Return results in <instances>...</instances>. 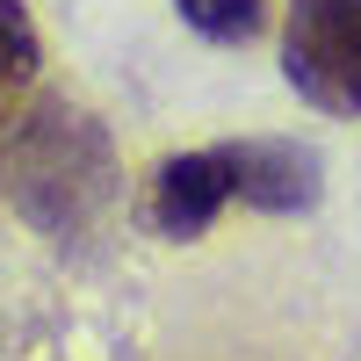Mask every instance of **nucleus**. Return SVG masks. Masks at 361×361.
<instances>
[{"instance_id": "f257e3e1", "label": "nucleus", "mask_w": 361, "mask_h": 361, "mask_svg": "<svg viewBox=\"0 0 361 361\" xmlns=\"http://www.w3.org/2000/svg\"><path fill=\"white\" fill-rule=\"evenodd\" d=\"M0 195L44 238H87L116 202V145L94 116L51 102L0 145Z\"/></svg>"}, {"instance_id": "f03ea898", "label": "nucleus", "mask_w": 361, "mask_h": 361, "mask_svg": "<svg viewBox=\"0 0 361 361\" xmlns=\"http://www.w3.org/2000/svg\"><path fill=\"white\" fill-rule=\"evenodd\" d=\"M282 73L325 116H361V0H296L282 29Z\"/></svg>"}, {"instance_id": "7ed1b4c3", "label": "nucleus", "mask_w": 361, "mask_h": 361, "mask_svg": "<svg viewBox=\"0 0 361 361\" xmlns=\"http://www.w3.org/2000/svg\"><path fill=\"white\" fill-rule=\"evenodd\" d=\"M217 159L231 173V202H253L267 217H296L325 195V166L296 137H238V145H217Z\"/></svg>"}, {"instance_id": "20e7f679", "label": "nucleus", "mask_w": 361, "mask_h": 361, "mask_svg": "<svg viewBox=\"0 0 361 361\" xmlns=\"http://www.w3.org/2000/svg\"><path fill=\"white\" fill-rule=\"evenodd\" d=\"M224 202H231V173L217 159V145L209 152H180L152 173V224L166 238H202L224 217Z\"/></svg>"}, {"instance_id": "39448f33", "label": "nucleus", "mask_w": 361, "mask_h": 361, "mask_svg": "<svg viewBox=\"0 0 361 361\" xmlns=\"http://www.w3.org/2000/svg\"><path fill=\"white\" fill-rule=\"evenodd\" d=\"M173 8L209 44H253L267 29V0H173Z\"/></svg>"}, {"instance_id": "423d86ee", "label": "nucleus", "mask_w": 361, "mask_h": 361, "mask_svg": "<svg viewBox=\"0 0 361 361\" xmlns=\"http://www.w3.org/2000/svg\"><path fill=\"white\" fill-rule=\"evenodd\" d=\"M44 66V44H37V22H29L22 0H0V94L8 87H29Z\"/></svg>"}]
</instances>
